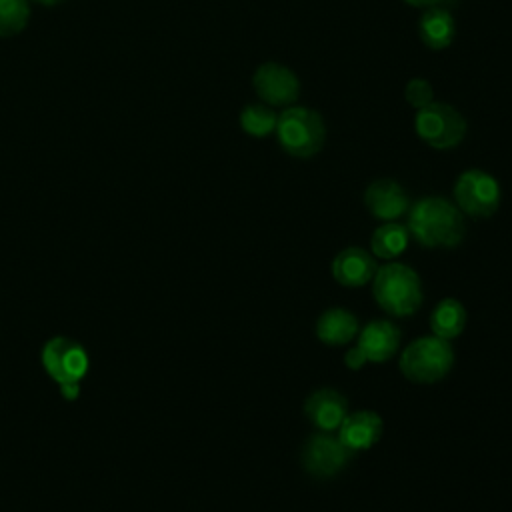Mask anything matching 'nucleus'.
<instances>
[{"instance_id":"obj_1","label":"nucleus","mask_w":512,"mask_h":512,"mask_svg":"<svg viewBox=\"0 0 512 512\" xmlns=\"http://www.w3.org/2000/svg\"><path fill=\"white\" fill-rule=\"evenodd\" d=\"M406 228L426 248H454L466 234L460 208L440 196H426L414 202L408 210Z\"/></svg>"},{"instance_id":"obj_2","label":"nucleus","mask_w":512,"mask_h":512,"mask_svg":"<svg viewBox=\"0 0 512 512\" xmlns=\"http://www.w3.org/2000/svg\"><path fill=\"white\" fill-rule=\"evenodd\" d=\"M376 304L392 316H412L422 304L420 276L402 262H390L376 268L372 278Z\"/></svg>"},{"instance_id":"obj_3","label":"nucleus","mask_w":512,"mask_h":512,"mask_svg":"<svg viewBox=\"0 0 512 512\" xmlns=\"http://www.w3.org/2000/svg\"><path fill=\"white\" fill-rule=\"evenodd\" d=\"M276 138L282 150L294 158H312L326 140V124L322 116L306 106H286L278 114Z\"/></svg>"},{"instance_id":"obj_4","label":"nucleus","mask_w":512,"mask_h":512,"mask_svg":"<svg viewBox=\"0 0 512 512\" xmlns=\"http://www.w3.org/2000/svg\"><path fill=\"white\" fill-rule=\"evenodd\" d=\"M454 366V350L450 340L438 336H422L406 346L400 356V372L416 384H432L442 380Z\"/></svg>"},{"instance_id":"obj_5","label":"nucleus","mask_w":512,"mask_h":512,"mask_svg":"<svg viewBox=\"0 0 512 512\" xmlns=\"http://www.w3.org/2000/svg\"><path fill=\"white\" fill-rule=\"evenodd\" d=\"M414 128L420 140L430 148L448 150L462 142L466 134V120L454 106L446 102H430L428 106L418 108Z\"/></svg>"},{"instance_id":"obj_6","label":"nucleus","mask_w":512,"mask_h":512,"mask_svg":"<svg viewBox=\"0 0 512 512\" xmlns=\"http://www.w3.org/2000/svg\"><path fill=\"white\" fill-rule=\"evenodd\" d=\"M454 200L460 212L472 218H490L500 206V186L492 174L470 168L458 176Z\"/></svg>"},{"instance_id":"obj_7","label":"nucleus","mask_w":512,"mask_h":512,"mask_svg":"<svg viewBox=\"0 0 512 512\" xmlns=\"http://www.w3.org/2000/svg\"><path fill=\"white\" fill-rule=\"evenodd\" d=\"M46 374L58 384L80 382L88 370V354L76 340L56 336L48 340L40 354Z\"/></svg>"},{"instance_id":"obj_8","label":"nucleus","mask_w":512,"mask_h":512,"mask_svg":"<svg viewBox=\"0 0 512 512\" xmlns=\"http://www.w3.org/2000/svg\"><path fill=\"white\" fill-rule=\"evenodd\" d=\"M354 454L330 432L310 436L302 450V466L314 478L336 476Z\"/></svg>"},{"instance_id":"obj_9","label":"nucleus","mask_w":512,"mask_h":512,"mask_svg":"<svg viewBox=\"0 0 512 512\" xmlns=\"http://www.w3.org/2000/svg\"><path fill=\"white\" fill-rule=\"evenodd\" d=\"M252 86L268 106H290L300 94L298 76L278 62L260 64L252 76Z\"/></svg>"},{"instance_id":"obj_10","label":"nucleus","mask_w":512,"mask_h":512,"mask_svg":"<svg viewBox=\"0 0 512 512\" xmlns=\"http://www.w3.org/2000/svg\"><path fill=\"white\" fill-rule=\"evenodd\" d=\"M364 204L370 214L384 222H396L410 210V200L404 188L390 178L372 182L364 192Z\"/></svg>"},{"instance_id":"obj_11","label":"nucleus","mask_w":512,"mask_h":512,"mask_svg":"<svg viewBox=\"0 0 512 512\" xmlns=\"http://www.w3.org/2000/svg\"><path fill=\"white\" fill-rule=\"evenodd\" d=\"M304 414L320 432H334L348 414V400L338 390L320 388L306 398Z\"/></svg>"},{"instance_id":"obj_12","label":"nucleus","mask_w":512,"mask_h":512,"mask_svg":"<svg viewBox=\"0 0 512 512\" xmlns=\"http://www.w3.org/2000/svg\"><path fill=\"white\" fill-rule=\"evenodd\" d=\"M382 436V418L372 410H358L346 414L338 428V440L352 452L372 448Z\"/></svg>"},{"instance_id":"obj_13","label":"nucleus","mask_w":512,"mask_h":512,"mask_svg":"<svg viewBox=\"0 0 512 512\" xmlns=\"http://www.w3.org/2000/svg\"><path fill=\"white\" fill-rule=\"evenodd\" d=\"M376 274V262L374 258L358 248L350 246L338 252V256L332 262V276L338 284L348 286V288H358L368 284Z\"/></svg>"},{"instance_id":"obj_14","label":"nucleus","mask_w":512,"mask_h":512,"mask_svg":"<svg viewBox=\"0 0 512 512\" xmlns=\"http://www.w3.org/2000/svg\"><path fill=\"white\" fill-rule=\"evenodd\" d=\"M358 346L366 354L368 362H386L400 346V330L388 320H372L362 328Z\"/></svg>"},{"instance_id":"obj_15","label":"nucleus","mask_w":512,"mask_h":512,"mask_svg":"<svg viewBox=\"0 0 512 512\" xmlns=\"http://www.w3.org/2000/svg\"><path fill=\"white\" fill-rule=\"evenodd\" d=\"M418 34L424 46L430 50L448 48L456 36V22L452 12L444 4L426 8L418 20Z\"/></svg>"},{"instance_id":"obj_16","label":"nucleus","mask_w":512,"mask_h":512,"mask_svg":"<svg viewBox=\"0 0 512 512\" xmlns=\"http://www.w3.org/2000/svg\"><path fill=\"white\" fill-rule=\"evenodd\" d=\"M358 320L352 312L344 308L324 310L316 322V336L328 346H342L354 340L358 334Z\"/></svg>"},{"instance_id":"obj_17","label":"nucleus","mask_w":512,"mask_h":512,"mask_svg":"<svg viewBox=\"0 0 512 512\" xmlns=\"http://www.w3.org/2000/svg\"><path fill=\"white\" fill-rule=\"evenodd\" d=\"M466 326V310L456 298H444L430 314L432 334L444 340H452L462 334Z\"/></svg>"},{"instance_id":"obj_18","label":"nucleus","mask_w":512,"mask_h":512,"mask_svg":"<svg viewBox=\"0 0 512 512\" xmlns=\"http://www.w3.org/2000/svg\"><path fill=\"white\" fill-rule=\"evenodd\" d=\"M408 238L410 232L404 224L398 222H384L382 226H378L370 238V248L374 252V256L382 258V260H394L396 256H400L406 246H408Z\"/></svg>"},{"instance_id":"obj_19","label":"nucleus","mask_w":512,"mask_h":512,"mask_svg":"<svg viewBox=\"0 0 512 512\" xmlns=\"http://www.w3.org/2000/svg\"><path fill=\"white\" fill-rule=\"evenodd\" d=\"M278 114L266 104H248L240 112V126L246 134L262 138L276 130Z\"/></svg>"},{"instance_id":"obj_20","label":"nucleus","mask_w":512,"mask_h":512,"mask_svg":"<svg viewBox=\"0 0 512 512\" xmlns=\"http://www.w3.org/2000/svg\"><path fill=\"white\" fill-rule=\"evenodd\" d=\"M30 18L28 0H0V36L20 34Z\"/></svg>"},{"instance_id":"obj_21","label":"nucleus","mask_w":512,"mask_h":512,"mask_svg":"<svg viewBox=\"0 0 512 512\" xmlns=\"http://www.w3.org/2000/svg\"><path fill=\"white\" fill-rule=\"evenodd\" d=\"M404 94H406V102H408L410 106H414L416 110L428 106L430 102H434L432 86H430L426 80H422V78H412V80L406 84Z\"/></svg>"},{"instance_id":"obj_22","label":"nucleus","mask_w":512,"mask_h":512,"mask_svg":"<svg viewBox=\"0 0 512 512\" xmlns=\"http://www.w3.org/2000/svg\"><path fill=\"white\" fill-rule=\"evenodd\" d=\"M366 362H368V358H366V354L362 352V348H360L358 344L346 350L344 364H346L350 370H360V368H364V364H366Z\"/></svg>"},{"instance_id":"obj_23","label":"nucleus","mask_w":512,"mask_h":512,"mask_svg":"<svg viewBox=\"0 0 512 512\" xmlns=\"http://www.w3.org/2000/svg\"><path fill=\"white\" fill-rule=\"evenodd\" d=\"M60 390H62V396L68 398V400H74L80 392V386L78 382H66V384H60Z\"/></svg>"},{"instance_id":"obj_24","label":"nucleus","mask_w":512,"mask_h":512,"mask_svg":"<svg viewBox=\"0 0 512 512\" xmlns=\"http://www.w3.org/2000/svg\"><path fill=\"white\" fill-rule=\"evenodd\" d=\"M404 2L410 4V6H416V8H430V6L444 4L446 0H404Z\"/></svg>"},{"instance_id":"obj_25","label":"nucleus","mask_w":512,"mask_h":512,"mask_svg":"<svg viewBox=\"0 0 512 512\" xmlns=\"http://www.w3.org/2000/svg\"><path fill=\"white\" fill-rule=\"evenodd\" d=\"M34 2L44 4V6H54V4H58V2H62V0H34Z\"/></svg>"}]
</instances>
